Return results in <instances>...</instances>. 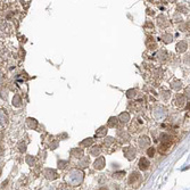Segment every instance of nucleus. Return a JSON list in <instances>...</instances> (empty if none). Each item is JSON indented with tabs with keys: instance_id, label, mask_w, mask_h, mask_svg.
I'll list each match as a JSON object with an SVG mask.
<instances>
[{
	"instance_id": "obj_11",
	"label": "nucleus",
	"mask_w": 190,
	"mask_h": 190,
	"mask_svg": "<svg viewBox=\"0 0 190 190\" xmlns=\"http://www.w3.org/2000/svg\"><path fill=\"white\" fill-rule=\"evenodd\" d=\"M27 124H29V126H30L31 129H35L37 125H38L37 121H35L34 118H29V120H27Z\"/></svg>"
},
{
	"instance_id": "obj_20",
	"label": "nucleus",
	"mask_w": 190,
	"mask_h": 190,
	"mask_svg": "<svg viewBox=\"0 0 190 190\" xmlns=\"http://www.w3.org/2000/svg\"><path fill=\"white\" fill-rule=\"evenodd\" d=\"M0 175H1V167H0Z\"/></svg>"
},
{
	"instance_id": "obj_19",
	"label": "nucleus",
	"mask_w": 190,
	"mask_h": 190,
	"mask_svg": "<svg viewBox=\"0 0 190 190\" xmlns=\"http://www.w3.org/2000/svg\"><path fill=\"white\" fill-rule=\"evenodd\" d=\"M100 190H107V189H106V188H101Z\"/></svg>"
},
{
	"instance_id": "obj_7",
	"label": "nucleus",
	"mask_w": 190,
	"mask_h": 190,
	"mask_svg": "<svg viewBox=\"0 0 190 190\" xmlns=\"http://www.w3.org/2000/svg\"><path fill=\"white\" fill-rule=\"evenodd\" d=\"M46 174H47V178H48V179H51V180L56 179V177H57V174H56V172H55L54 170H47V171H46Z\"/></svg>"
},
{
	"instance_id": "obj_9",
	"label": "nucleus",
	"mask_w": 190,
	"mask_h": 190,
	"mask_svg": "<svg viewBox=\"0 0 190 190\" xmlns=\"http://www.w3.org/2000/svg\"><path fill=\"white\" fill-rule=\"evenodd\" d=\"M91 145H92V139L91 138H88V139L83 140L82 142H80V146H82V147H89Z\"/></svg>"
},
{
	"instance_id": "obj_15",
	"label": "nucleus",
	"mask_w": 190,
	"mask_h": 190,
	"mask_svg": "<svg viewBox=\"0 0 190 190\" xmlns=\"http://www.w3.org/2000/svg\"><path fill=\"white\" fill-rule=\"evenodd\" d=\"M147 155H148V157H154V155H155V148H153V147L148 148Z\"/></svg>"
},
{
	"instance_id": "obj_12",
	"label": "nucleus",
	"mask_w": 190,
	"mask_h": 190,
	"mask_svg": "<svg viewBox=\"0 0 190 190\" xmlns=\"http://www.w3.org/2000/svg\"><path fill=\"white\" fill-rule=\"evenodd\" d=\"M186 48H187V43L186 42H180L178 46H177V49H178V51H185L186 50Z\"/></svg>"
},
{
	"instance_id": "obj_14",
	"label": "nucleus",
	"mask_w": 190,
	"mask_h": 190,
	"mask_svg": "<svg viewBox=\"0 0 190 190\" xmlns=\"http://www.w3.org/2000/svg\"><path fill=\"white\" fill-rule=\"evenodd\" d=\"M100 151H101V149H100V147H99V146H95V147L91 149V154H92V155H95V156L99 155V154H100Z\"/></svg>"
},
{
	"instance_id": "obj_1",
	"label": "nucleus",
	"mask_w": 190,
	"mask_h": 190,
	"mask_svg": "<svg viewBox=\"0 0 190 190\" xmlns=\"http://www.w3.org/2000/svg\"><path fill=\"white\" fill-rule=\"evenodd\" d=\"M141 182V175L139 174V173H137V172H133V173H131V175H130V178H129V183L130 185H134L136 187L137 186H139V183Z\"/></svg>"
},
{
	"instance_id": "obj_10",
	"label": "nucleus",
	"mask_w": 190,
	"mask_h": 190,
	"mask_svg": "<svg viewBox=\"0 0 190 190\" xmlns=\"http://www.w3.org/2000/svg\"><path fill=\"white\" fill-rule=\"evenodd\" d=\"M82 154H83V151H82L81 149H73V150L71 151V155H72L73 157H81Z\"/></svg>"
},
{
	"instance_id": "obj_4",
	"label": "nucleus",
	"mask_w": 190,
	"mask_h": 190,
	"mask_svg": "<svg viewBox=\"0 0 190 190\" xmlns=\"http://www.w3.org/2000/svg\"><path fill=\"white\" fill-rule=\"evenodd\" d=\"M94 166L97 170H101L105 166V158L104 157H98L97 161L95 162V164H94Z\"/></svg>"
},
{
	"instance_id": "obj_2",
	"label": "nucleus",
	"mask_w": 190,
	"mask_h": 190,
	"mask_svg": "<svg viewBox=\"0 0 190 190\" xmlns=\"http://www.w3.org/2000/svg\"><path fill=\"white\" fill-rule=\"evenodd\" d=\"M124 155L128 159H133L136 156V150L133 147H126L124 148Z\"/></svg>"
},
{
	"instance_id": "obj_16",
	"label": "nucleus",
	"mask_w": 190,
	"mask_h": 190,
	"mask_svg": "<svg viewBox=\"0 0 190 190\" xmlns=\"http://www.w3.org/2000/svg\"><path fill=\"white\" fill-rule=\"evenodd\" d=\"M13 104H14V106H19L21 105V99H19L18 96H15V98L13 100Z\"/></svg>"
},
{
	"instance_id": "obj_18",
	"label": "nucleus",
	"mask_w": 190,
	"mask_h": 190,
	"mask_svg": "<svg viewBox=\"0 0 190 190\" xmlns=\"http://www.w3.org/2000/svg\"><path fill=\"white\" fill-rule=\"evenodd\" d=\"M164 41L165 42H171L172 41V35H164Z\"/></svg>"
},
{
	"instance_id": "obj_3",
	"label": "nucleus",
	"mask_w": 190,
	"mask_h": 190,
	"mask_svg": "<svg viewBox=\"0 0 190 190\" xmlns=\"http://www.w3.org/2000/svg\"><path fill=\"white\" fill-rule=\"evenodd\" d=\"M149 166H150L149 161H148L146 157H142V158L140 159V162H139V167H140V170L145 171V170H147Z\"/></svg>"
},
{
	"instance_id": "obj_17",
	"label": "nucleus",
	"mask_w": 190,
	"mask_h": 190,
	"mask_svg": "<svg viewBox=\"0 0 190 190\" xmlns=\"http://www.w3.org/2000/svg\"><path fill=\"white\" fill-rule=\"evenodd\" d=\"M122 175H125V172H124V171H121V172H116V173H114V178H117V179H121Z\"/></svg>"
},
{
	"instance_id": "obj_8",
	"label": "nucleus",
	"mask_w": 190,
	"mask_h": 190,
	"mask_svg": "<svg viewBox=\"0 0 190 190\" xmlns=\"http://www.w3.org/2000/svg\"><path fill=\"white\" fill-rule=\"evenodd\" d=\"M118 118L121 120V122H123V123H126V122L130 120V115H129L128 113H122V114L118 116Z\"/></svg>"
},
{
	"instance_id": "obj_13",
	"label": "nucleus",
	"mask_w": 190,
	"mask_h": 190,
	"mask_svg": "<svg viewBox=\"0 0 190 190\" xmlns=\"http://www.w3.org/2000/svg\"><path fill=\"white\" fill-rule=\"evenodd\" d=\"M116 124H117V118L116 117H110L109 121H108V126L109 128H114Z\"/></svg>"
},
{
	"instance_id": "obj_5",
	"label": "nucleus",
	"mask_w": 190,
	"mask_h": 190,
	"mask_svg": "<svg viewBox=\"0 0 190 190\" xmlns=\"http://www.w3.org/2000/svg\"><path fill=\"white\" fill-rule=\"evenodd\" d=\"M170 147H171L170 142H162L158 147V150H159V153H166L170 149Z\"/></svg>"
},
{
	"instance_id": "obj_6",
	"label": "nucleus",
	"mask_w": 190,
	"mask_h": 190,
	"mask_svg": "<svg viewBox=\"0 0 190 190\" xmlns=\"http://www.w3.org/2000/svg\"><path fill=\"white\" fill-rule=\"evenodd\" d=\"M106 133H107V128H106V126H101V128L96 132V136H97V137H104V136H106Z\"/></svg>"
}]
</instances>
